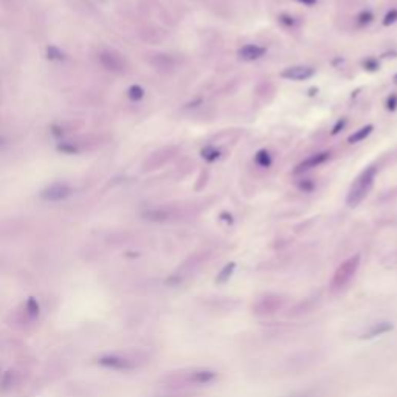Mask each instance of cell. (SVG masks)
<instances>
[{
	"label": "cell",
	"mask_w": 397,
	"mask_h": 397,
	"mask_svg": "<svg viewBox=\"0 0 397 397\" xmlns=\"http://www.w3.org/2000/svg\"><path fill=\"white\" fill-rule=\"evenodd\" d=\"M345 126H346V118H340L335 124H334V127H332V135H337V134H340V130H343L345 129Z\"/></svg>",
	"instance_id": "f1b7e54d"
},
{
	"label": "cell",
	"mask_w": 397,
	"mask_h": 397,
	"mask_svg": "<svg viewBox=\"0 0 397 397\" xmlns=\"http://www.w3.org/2000/svg\"><path fill=\"white\" fill-rule=\"evenodd\" d=\"M298 190L301 191V193H312L313 190H315V183H313V180H310V179H303V180H299L298 182Z\"/></svg>",
	"instance_id": "cb8c5ba5"
},
{
	"label": "cell",
	"mask_w": 397,
	"mask_h": 397,
	"mask_svg": "<svg viewBox=\"0 0 397 397\" xmlns=\"http://www.w3.org/2000/svg\"><path fill=\"white\" fill-rule=\"evenodd\" d=\"M296 2L304 5V7H315L316 5V0H296Z\"/></svg>",
	"instance_id": "4dcf8cb0"
},
{
	"label": "cell",
	"mask_w": 397,
	"mask_h": 397,
	"mask_svg": "<svg viewBox=\"0 0 397 397\" xmlns=\"http://www.w3.org/2000/svg\"><path fill=\"white\" fill-rule=\"evenodd\" d=\"M127 97L132 101H140L144 97V89L141 86H138V84H134V86H130L127 89Z\"/></svg>",
	"instance_id": "7402d4cb"
},
{
	"label": "cell",
	"mask_w": 397,
	"mask_h": 397,
	"mask_svg": "<svg viewBox=\"0 0 397 397\" xmlns=\"http://www.w3.org/2000/svg\"><path fill=\"white\" fill-rule=\"evenodd\" d=\"M394 81H395V84H397V74L394 76Z\"/></svg>",
	"instance_id": "e575fe53"
},
{
	"label": "cell",
	"mask_w": 397,
	"mask_h": 397,
	"mask_svg": "<svg viewBox=\"0 0 397 397\" xmlns=\"http://www.w3.org/2000/svg\"><path fill=\"white\" fill-rule=\"evenodd\" d=\"M375 174H377V169L374 166H369L360 173V176L354 180V183L349 188V193L346 197L348 206L355 208L357 205H360L365 200V197L369 194V191L374 186Z\"/></svg>",
	"instance_id": "6da1fadb"
},
{
	"label": "cell",
	"mask_w": 397,
	"mask_h": 397,
	"mask_svg": "<svg viewBox=\"0 0 397 397\" xmlns=\"http://www.w3.org/2000/svg\"><path fill=\"white\" fill-rule=\"evenodd\" d=\"M200 155H202V158H203L205 162L213 163V162H216L217 158L220 157V150L217 147H214V146H206V147H203L200 150Z\"/></svg>",
	"instance_id": "e0dca14e"
},
{
	"label": "cell",
	"mask_w": 397,
	"mask_h": 397,
	"mask_svg": "<svg viewBox=\"0 0 397 397\" xmlns=\"http://www.w3.org/2000/svg\"><path fill=\"white\" fill-rule=\"evenodd\" d=\"M392 329V325L389 322H380V323H375L368 332H365V338H374V337H379V335H383L386 332H389Z\"/></svg>",
	"instance_id": "5bb4252c"
},
{
	"label": "cell",
	"mask_w": 397,
	"mask_h": 397,
	"mask_svg": "<svg viewBox=\"0 0 397 397\" xmlns=\"http://www.w3.org/2000/svg\"><path fill=\"white\" fill-rule=\"evenodd\" d=\"M286 304V298L278 293H267L253 304V313L259 316H269L281 310Z\"/></svg>",
	"instance_id": "277c9868"
},
{
	"label": "cell",
	"mask_w": 397,
	"mask_h": 397,
	"mask_svg": "<svg viewBox=\"0 0 397 397\" xmlns=\"http://www.w3.org/2000/svg\"><path fill=\"white\" fill-rule=\"evenodd\" d=\"M329 157H331V154H329L328 150L318 152V154H313V155L307 157L306 160H303L301 163L296 165V168L293 169V174H295V176H299V174H304V173H307V171H310V169H313V168H318V166L325 165V163L329 160Z\"/></svg>",
	"instance_id": "52a82bcc"
},
{
	"label": "cell",
	"mask_w": 397,
	"mask_h": 397,
	"mask_svg": "<svg viewBox=\"0 0 397 397\" xmlns=\"http://www.w3.org/2000/svg\"><path fill=\"white\" fill-rule=\"evenodd\" d=\"M58 150L59 152H64V154H78L81 152V149H79V146L73 141H62L58 144Z\"/></svg>",
	"instance_id": "ffe728a7"
},
{
	"label": "cell",
	"mask_w": 397,
	"mask_h": 397,
	"mask_svg": "<svg viewBox=\"0 0 397 397\" xmlns=\"http://www.w3.org/2000/svg\"><path fill=\"white\" fill-rule=\"evenodd\" d=\"M272 155L267 149H259L256 154H255V163L259 166V168H270L272 166Z\"/></svg>",
	"instance_id": "2e32d148"
},
{
	"label": "cell",
	"mask_w": 397,
	"mask_h": 397,
	"mask_svg": "<svg viewBox=\"0 0 397 397\" xmlns=\"http://www.w3.org/2000/svg\"><path fill=\"white\" fill-rule=\"evenodd\" d=\"M266 51L267 50L264 47L258 45V44H247V45H242L239 50H237V56L245 62H252V61L261 59L266 54Z\"/></svg>",
	"instance_id": "4fadbf2b"
},
{
	"label": "cell",
	"mask_w": 397,
	"mask_h": 397,
	"mask_svg": "<svg viewBox=\"0 0 397 397\" xmlns=\"http://www.w3.org/2000/svg\"><path fill=\"white\" fill-rule=\"evenodd\" d=\"M372 130H374V126H372V124H366V126L360 127L358 130H355L352 135H349V137H348V143H351V144L360 143V141L366 140V137H369Z\"/></svg>",
	"instance_id": "9a60e30c"
},
{
	"label": "cell",
	"mask_w": 397,
	"mask_h": 397,
	"mask_svg": "<svg viewBox=\"0 0 397 397\" xmlns=\"http://www.w3.org/2000/svg\"><path fill=\"white\" fill-rule=\"evenodd\" d=\"M386 109L391 110V112H394V110L397 109V95H395V93H392L391 97H388V100H386Z\"/></svg>",
	"instance_id": "83f0119b"
},
{
	"label": "cell",
	"mask_w": 397,
	"mask_h": 397,
	"mask_svg": "<svg viewBox=\"0 0 397 397\" xmlns=\"http://www.w3.org/2000/svg\"><path fill=\"white\" fill-rule=\"evenodd\" d=\"M234 269H236V264H234V262H230V264H226V266H225V267L220 270V273L217 275V278H216V282H219V284H223V282H226V281L231 278V275H233Z\"/></svg>",
	"instance_id": "d6986e66"
},
{
	"label": "cell",
	"mask_w": 397,
	"mask_h": 397,
	"mask_svg": "<svg viewBox=\"0 0 397 397\" xmlns=\"http://www.w3.org/2000/svg\"><path fill=\"white\" fill-rule=\"evenodd\" d=\"M149 62L157 71H160V73H171L176 68V59L169 54H165V53L154 54Z\"/></svg>",
	"instance_id": "7c38bea8"
},
{
	"label": "cell",
	"mask_w": 397,
	"mask_h": 397,
	"mask_svg": "<svg viewBox=\"0 0 397 397\" xmlns=\"http://www.w3.org/2000/svg\"><path fill=\"white\" fill-rule=\"evenodd\" d=\"M217 374L211 369H191L174 372L169 377L173 386H186V385H208L211 383Z\"/></svg>",
	"instance_id": "7a4b0ae2"
},
{
	"label": "cell",
	"mask_w": 397,
	"mask_h": 397,
	"mask_svg": "<svg viewBox=\"0 0 397 397\" xmlns=\"http://www.w3.org/2000/svg\"><path fill=\"white\" fill-rule=\"evenodd\" d=\"M174 150L176 149H173V147H165V149H160V150L154 152L147 158V162L144 165V169H157V168L163 166L165 163H168L171 158L174 157Z\"/></svg>",
	"instance_id": "8fae6325"
},
{
	"label": "cell",
	"mask_w": 397,
	"mask_h": 397,
	"mask_svg": "<svg viewBox=\"0 0 397 397\" xmlns=\"http://www.w3.org/2000/svg\"><path fill=\"white\" fill-rule=\"evenodd\" d=\"M71 194H73V190L67 183H53V185L47 186L45 190H42L41 197L48 202H59V200L70 197Z\"/></svg>",
	"instance_id": "ba28073f"
},
{
	"label": "cell",
	"mask_w": 397,
	"mask_h": 397,
	"mask_svg": "<svg viewBox=\"0 0 397 397\" xmlns=\"http://www.w3.org/2000/svg\"><path fill=\"white\" fill-rule=\"evenodd\" d=\"M222 217H223L225 220H228L230 223L233 222V219H231V214H228V213H223V214H222Z\"/></svg>",
	"instance_id": "d6a6232c"
},
{
	"label": "cell",
	"mask_w": 397,
	"mask_h": 397,
	"mask_svg": "<svg viewBox=\"0 0 397 397\" xmlns=\"http://www.w3.org/2000/svg\"><path fill=\"white\" fill-rule=\"evenodd\" d=\"M315 74V68L309 65H292L281 71V78L289 81H306Z\"/></svg>",
	"instance_id": "9c48e42d"
},
{
	"label": "cell",
	"mask_w": 397,
	"mask_h": 397,
	"mask_svg": "<svg viewBox=\"0 0 397 397\" xmlns=\"http://www.w3.org/2000/svg\"><path fill=\"white\" fill-rule=\"evenodd\" d=\"M358 267H360V255H354V256L348 258L345 262H342L338 266V269L335 270L334 276H332L331 290L338 292V290L345 289L351 282V279L355 276Z\"/></svg>",
	"instance_id": "3957f363"
},
{
	"label": "cell",
	"mask_w": 397,
	"mask_h": 397,
	"mask_svg": "<svg viewBox=\"0 0 397 397\" xmlns=\"http://www.w3.org/2000/svg\"><path fill=\"white\" fill-rule=\"evenodd\" d=\"M290 397H312V392L310 391H303V392H298V394H293Z\"/></svg>",
	"instance_id": "1f68e13d"
},
{
	"label": "cell",
	"mask_w": 397,
	"mask_h": 397,
	"mask_svg": "<svg viewBox=\"0 0 397 397\" xmlns=\"http://www.w3.org/2000/svg\"><path fill=\"white\" fill-rule=\"evenodd\" d=\"M363 67H365V70H368V71H375V70L379 68V62H377L375 59L369 58V59H365V61H363Z\"/></svg>",
	"instance_id": "4316f807"
},
{
	"label": "cell",
	"mask_w": 397,
	"mask_h": 397,
	"mask_svg": "<svg viewBox=\"0 0 397 397\" xmlns=\"http://www.w3.org/2000/svg\"><path fill=\"white\" fill-rule=\"evenodd\" d=\"M355 21H357V24H358L360 27H366V25H369V24L374 21V14H372L369 10H363V11H360V13L357 14Z\"/></svg>",
	"instance_id": "44dd1931"
},
{
	"label": "cell",
	"mask_w": 397,
	"mask_h": 397,
	"mask_svg": "<svg viewBox=\"0 0 397 397\" xmlns=\"http://www.w3.org/2000/svg\"><path fill=\"white\" fill-rule=\"evenodd\" d=\"M25 312H27V315L30 316L31 320L37 318V316H39V312H41V307H39V303H37V299H36V298H30V299L27 301Z\"/></svg>",
	"instance_id": "ac0fdd59"
},
{
	"label": "cell",
	"mask_w": 397,
	"mask_h": 397,
	"mask_svg": "<svg viewBox=\"0 0 397 397\" xmlns=\"http://www.w3.org/2000/svg\"><path fill=\"white\" fill-rule=\"evenodd\" d=\"M47 58H48L50 61H64V59H65V54H64V51L59 50L58 47L50 45V47L47 48Z\"/></svg>",
	"instance_id": "603a6c76"
},
{
	"label": "cell",
	"mask_w": 397,
	"mask_h": 397,
	"mask_svg": "<svg viewBox=\"0 0 397 397\" xmlns=\"http://www.w3.org/2000/svg\"><path fill=\"white\" fill-rule=\"evenodd\" d=\"M4 386V389H8L11 385H13V371H8L7 374H5V377H4V383H2Z\"/></svg>",
	"instance_id": "f546056e"
},
{
	"label": "cell",
	"mask_w": 397,
	"mask_h": 397,
	"mask_svg": "<svg viewBox=\"0 0 397 397\" xmlns=\"http://www.w3.org/2000/svg\"><path fill=\"white\" fill-rule=\"evenodd\" d=\"M100 64L109 70V71H115V73H120V71H124L126 70V59L114 51V50H106V51H101L100 53Z\"/></svg>",
	"instance_id": "5b68a950"
},
{
	"label": "cell",
	"mask_w": 397,
	"mask_h": 397,
	"mask_svg": "<svg viewBox=\"0 0 397 397\" xmlns=\"http://www.w3.org/2000/svg\"><path fill=\"white\" fill-rule=\"evenodd\" d=\"M279 22L286 27V28H293L296 25V19L290 14H279Z\"/></svg>",
	"instance_id": "484cf974"
},
{
	"label": "cell",
	"mask_w": 397,
	"mask_h": 397,
	"mask_svg": "<svg viewBox=\"0 0 397 397\" xmlns=\"http://www.w3.org/2000/svg\"><path fill=\"white\" fill-rule=\"evenodd\" d=\"M395 22H397V10L392 8V10H389V11L385 14V17H383V25H385V27H391V25L395 24Z\"/></svg>",
	"instance_id": "d4e9b609"
},
{
	"label": "cell",
	"mask_w": 397,
	"mask_h": 397,
	"mask_svg": "<svg viewBox=\"0 0 397 397\" xmlns=\"http://www.w3.org/2000/svg\"><path fill=\"white\" fill-rule=\"evenodd\" d=\"M98 363L104 368H110V369H117V371H129L134 369V362L121 357V355H104L101 358H98Z\"/></svg>",
	"instance_id": "30bf717a"
},
{
	"label": "cell",
	"mask_w": 397,
	"mask_h": 397,
	"mask_svg": "<svg viewBox=\"0 0 397 397\" xmlns=\"http://www.w3.org/2000/svg\"><path fill=\"white\" fill-rule=\"evenodd\" d=\"M4 143H5V138H4V137H0V146H4Z\"/></svg>",
	"instance_id": "836d02e7"
},
{
	"label": "cell",
	"mask_w": 397,
	"mask_h": 397,
	"mask_svg": "<svg viewBox=\"0 0 397 397\" xmlns=\"http://www.w3.org/2000/svg\"><path fill=\"white\" fill-rule=\"evenodd\" d=\"M177 216V211L173 206H154L141 211V217L149 222H168Z\"/></svg>",
	"instance_id": "8992f818"
}]
</instances>
